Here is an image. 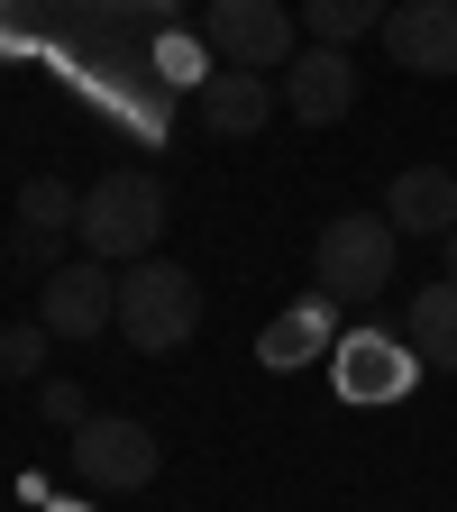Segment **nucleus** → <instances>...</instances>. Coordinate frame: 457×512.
<instances>
[{
    "label": "nucleus",
    "mask_w": 457,
    "mask_h": 512,
    "mask_svg": "<svg viewBox=\"0 0 457 512\" xmlns=\"http://www.w3.org/2000/svg\"><path fill=\"white\" fill-rule=\"evenodd\" d=\"M83 256H101V266H138V256H156L165 238V183L147 165H110L92 192H83Z\"/></svg>",
    "instance_id": "1"
},
{
    "label": "nucleus",
    "mask_w": 457,
    "mask_h": 512,
    "mask_svg": "<svg viewBox=\"0 0 457 512\" xmlns=\"http://www.w3.org/2000/svg\"><path fill=\"white\" fill-rule=\"evenodd\" d=\"M192 330H202V284H192V266H174V256L119 266V339L138 357H174Z\"/></svg>",
    "instance_id": "2"
},
{
    "label": "nucleus",
    "mask_w": 457,
    "mask_h": 512,
    "mask_svg": "<svg viewBox=\"0 0 457 512\" xmlns=\"http://www.w3.org/2000/svg\"><path fill=\"white\" fill-rule=\"evenodd\" d=\"M394 256H403V229L384 211H339L330 229H320V247H311V275L348 311V302H375L384 284H394Z\"/></svg>",
    "instance_id": "3"
},
{
    "label": "nucleus",
    "mask_w": 457,
    "mask_h": 512,
    "mask_svg": "<svg viewBox=\"0 0 457 512\" xmlns=\"http://www.w3.org/2000/svg\"><path fill=\"white\" fill-rule=\"evenodd\" d=\"M202 46L229 74H284L302 55V10L293 0H202Z\"/></svg>",
    "instance_id": "4"
},
{
    "label": "nucleus",
    "mask_w": 457,
    "mask_h": 512,
    "mask_svg": "<svg viewBox=\"0 0 457 512\" xmlns=\"http://www.w3.org/2000/svg\"><path fill=\"white\" fill-rule=\"evenodd\" d=\"M156 467H165L156 430L128 421V412H92V421L74 430V476H83L92 494H138V485H156Z\"/></svg>",
    "instance_id": "5"
},
{
    "label": "nucleus",
    "mask_w": 457,
    "mask_h": 512,
    "mask_svg": "<svg viewBox=\"0 0 457 512\" xmlns=\"http://www.w3.org/2000/svg\"><path fill=\"white\" fill-rule=\"evenodd\" d=\"M37 320L55 339H101L110 320H119V275L101 266V256H74V266H55L37 284Z\"/></svg>",
    "instance_id": "6"
},
{
    "label": "nucleus",
    "mask_w": 457,
    "mask_h": 512,
    "mask_svg": "<svg viewBox=\"0 0 457 512\" xmlns=\"http://www.w3.org/2000/svg\"><path fill=\"white\" fill-rule=\"evenodd\" d=\"M384 55L421 83H457V0H394L384 10Z\"/></svg>",
    "instance_id": "7"
},
{
    "label": "nucleus",
    "mask_w": 457,
    "mask_h": 512,
    "mask_svg": "<svg viewBox=\"0 0 457 512\" xmlns=\"http://www.w3.org/2000/svg\"><path fill=\"white\" fill-rule=\"evenodd\" d=\"M284 110L311 119V128L348 119V110H357V64H348V46H302V55L284 64Z\"/></svg>",
    "instance_id": "8"
},
{
    "label": "nucleus",
    "mask_w": 457,
    "mask_h": 512,
    "mask_svg": "<svg viewBox=\"0 0 457 512\" xmlns=\"http://www.w3.org/2000/svg\"><path fill=\"white\" fill-rule=\"evenodd\" d=\"M412 375H421V357L403 339H384V330H348L339 339V394L348 403H394Z\"/></svg>",
    "instance_id": "9"
},
{
    "label": "nucleus",
    "mask_w": 457,
    "mask_h": 512,
    "mask_svg": "<svg viewBox=\"0 0 457 512\" xmlns=\"http://www.w3.org/2000/svg\"><path fill=\"white\" fill-rule=\"evenodd\" d=\"M330 339H339V302H330V293H311V302H293V311H275V320H266V339H256V366H275V375L320 366V357H330Z\"/></svg>",
    "instance_id": "10"
},
{
    "label": "nucleus",
    "mask_w": 457,
    "mask_h": 512,
    "mask_svg": "<svg viewBox=\"0 0 457 512\" xmlns=\"http://www.w3.org/2000/svg\"><path fill=\"white\" fill-rule=\"evenodd\" d=\"M275 101H284V92H275L266 74H229V64H220V74L192 92V119H202L211 138H256V128L275 119Z\"/></svg>",
    "instance_id": "11"
},
{
    "label": "nucleus",
    "mask_w": 457,
    "mask_h": 512,
    "mask_svg": "<svg viewBox=\"0 0 457 512\" xmlns=\"http://www.w3.org/2000/svg\"><path fill=\"white\" fill-rule=\"evenodd\" d=\"M384 220L403 238H448L457 229V174L448 165H403L394 192H384Z\"/></svg>",
    "instance_id": "12"
},
{
    "label": "nucleus",
    "mask_w": 457,
    "mask_h": 512,
    "mask_svg": "<svg viewBox=\"0 0 457 512\" xmlns=\"http://www.w3.org/2000/svg\"><path fill=\"white\" fill-rule=\"evenodd\" d=\"M403 348H412L421 366L457 375V275L412 284V302H403Z\"/></svg>",
    "instance_id": "13"
},
{
    "label": "nucleus",
    "mask_w": 457,
    "mask_h": 512,
    "mask_svg": "<svg viewBox=\"0 0 457 512\" xmlns=\"http://www.w3.org/2000/svg\"><path fill=\"white\" fill-rule=\"evenodd\" d=\"M74 229H83V192L55 183V174H28V183H19V247L46 256L55 238H74Z\"/></svg>",
    "instance_id": "14"
},
{
    "label": "nucleus",
    "mask_w": 457,
    "mask_h": 512,
    "mask_svg": "<svg viewBox=\"0 0 457 512\" xmlns=\"http://www.w3.org/2000/svg\"><path fill=\"white\" fill-rule=\"evenodd\" d=\"M384 10L394 0H302V37L311 46H357V37H384Z\"/></svg>",
    "instance_id": "15"
},
{
    "label": "nucleus",
    "mask_w": 457,
    "mask_h": 512,
    "mask_svg": "<svg viewBox=\"0 0 457 512\" xmlns=\"http://www.w3.org/2000/svg\"><path fill=\"white\" fill-rule=\"evenodd\" d=\"M46 320H0V375H10V384H28L37 366H46Z\"/></svg>",
    "instance_id": "16"
},
{
    "label": "nucleus",
    "mask_w": 457,
    "mask_h": 512,
    "mask_svg": "<svg viewBox=\"0 0 457 512\" xmlns=\"http://www.w3.org/2000/svg\"><path fill=\"white\" fill-rule=\"evenodd\" d=\"M37 412H46L55 430H83V421H92V394H83L74 375H46V384H37Z\"/></svg>",
    "instance_id": "17"
},
{
    "label": "nucleus",
    "mask_w": 457,
    "mask_h": 512,
    "mask_svg": "<svg viewBox=\"0 0 457 512\" xmlns=\"http://www.w3.org/2000/svg\"><path fill=\"white\" fill-rule=\"evenodd\" d=\"M439 256H448V275H457V229H448V238H439Z\"/></svg>",
    "instance_id": "18"
}]
</instances>
